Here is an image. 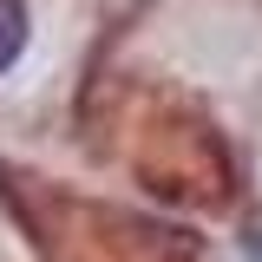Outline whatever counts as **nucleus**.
Instances as JSON below:
<instances>
[{"instance_id": "1", "label": "nucleus", "mask_w": 262, "mask_h": 262, "mask_svg": "<svg viewBox=\"0 0 262 262\" xmlns=\"http://www.w3.org/2000/svg\"><path fill=\"white\" fill-rule=\"evenodd\" d=\"M27 53V7L20 0H0V72Z\"/></svg>"}]
</instances>
